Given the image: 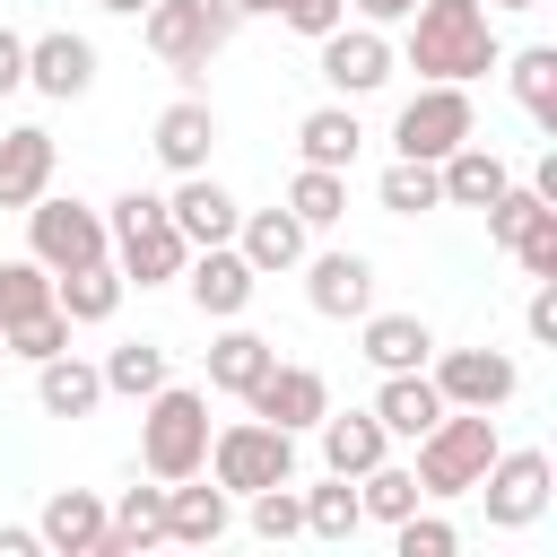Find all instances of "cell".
Returning a JSON list of instances; mask_svg holds the SVG:
<instances>
[{
  "label": "cell",
  "mask_w": 557,
  "mask_h": 557,
  "mask_svg": "<svg viewBox=\"0 0 557 557\" xmlns=\"http://www.w3.org/2000/svg\"><path fill=\"white\" fill-rule=\"evenodd\" d=\"M0 557H44V540H35V522H0Z\"/></svg>",
  "instance_id": "47"
},
{
  "label": "cell",
  "mask_w": 557,
  "mask_h": 557,
  "mask_svg": "<svg viewBox=\"0 0 557 557\" xmlns=\"http://www.w3.org/2000/svg\"><path fill=\"white\" fill-rule=\"evenodd\" d=\"M96 9H113V17H139V9H148V0H96Z\"/></svg>",
  "instance_id": "51"
},
{
  "label": "cell",
  "mask_w": 557,
  "mask_h": 557,
  "mask_svg": "<svg viewBox=\"0 0 557 557\" xmlns=\"http://www.w3.org/2000/svg\"><path fill=\"white\" fill-rule=\"evenodd\" d=\"M374 200H383L392 218L444 209V191H435V165H418V157H392V165H383V183H374Z\"/></svg>",
  "instance_id": "36"
},
{
  "label": "cell",
  "mask_w": 557,
  "mask_h": 557,
  "mask_svg": "<svg viewBox=\"0 0 557 557\" xmlns=\"http://www.w3.org/2000/svg\"><path fill=\"white\" fill-rule=\"evenodd\" d=\"M357 505H366V522H383V531H392L409 505H426V487H418V470H409V461H392V453H383L374 470H357Z\"/></svg>",
  "instance_id": "32"
},
{
  "label": "cell",
  "mask_w": 557,
  "mask_h": 557,
  "mask_svg": "<svg viewBox=\"0 0 557 557\" xmlns=\"http://www.w3.org/2000/svg\"><path fill=\"white\" fill-rule=\"evenodd\" d=\"M339 17H348V0H278V26H296L305 44H322Z\"/></svg>",
  "instance_id": "43"
},
{
  "label": "cell",
  "mask_w": 557,
  "mask_h": 557,
  "mask_svg": "<svg viewBox=\"0 0 557 557\" xmlns=\"http://www.w3.org/2000/svg\"><path fill=\"white\" fill-rule=\"evenodd\" d=\"M35 540H44V557H96V540H104V496H96V487H52L44 513H35Z\"/></svg>",
  "instance_id": "20"
},
{
  "label": "cell",
  "mask_w": 557,
  "mask_h": 557,
  "mask_svg": "<svg viewBox=\"0 0 557 557\" xmlns=\"http://www.w3.org/2000/svg\"><path fill=\"white\" fill-rule=\"evenodd\" d=\"M244 522H252L261 540H296V531H305V496H296V479L252 487V496H244Z\"/></svg>",
  "instance_id": "39"
},
{
  "label": "cell",
  "mask_w": 557,
  "mask_h": 557,
  "mask_svg": "<svg viewBox=\"0 0 557 557\" xmlns=\"http://www.w3.org/2000/svg\"><path fill=\"white\" fill-rule=\"evenodd\" d=\"M357 357L374 374H409L435 357V331H426V313H357Z\"/></svg>",
  "instance_id": "22"
},
{
  "label": "cell",
  "mask_w": 557,
  "mask_h": 557,
  "mask_svg": "<svg viewBox=\"0 0 557 557\" xmlns=\"http://www.w3.org/2000/svg\"><path fill=\"white\" fill-rule=\"evenodd\" d=\"M183 261H191V244L174 235L165 209H157V218H131V226L113 235V270H122V287H165V278H183Z\"/></svg>",
  "instance_id": "15"
},
{
  "label": "cell",
  "mask_w": 557,
  "mask_h": 557,
  "mask_svg": "<svg viewBox=\"0 0 557 557\" xmlns=\"http://www.w3.org/2000/svg\"><path fill=\"white\" fill-rule=\"evenodd\" d=\"M313 52H322V87H331V96H348V104H357V96H374V87L392 78V44H383V26H366V17H357V26L339 17Z\"/></svg>",
  "instance_id": "11"
},
{
  "label": "cell",
  "mask_w": 557,
  "mask_h": 557,
  "mask_svg": "<svg viewBox=\"0 0 557 557\" xmlns=\"http://www.w3.org/2000/svg\"><path fill=\"white\" fill-rule=\"evenodd\" d=\"M0 374H9V339H0Z\"/></svg>",
  "instance_id": "52"
},
{
  "label": "cell",
  "mask_w": 557,
  "mask_h": 557,
  "mask_svg": "<svg viewBox=\"0 0 557 557\" xmlns=\"http://www.w3.org/2000/svg\"><path fill=\"white\" fill-rule=\"evenodd\" d=\"M505 183H513V165H505L487 139H461L453 157H435V191H444L453 209H487Z\"/></svg>",
  "instance_id": "24"
},
{
  "label": "cell",
  "mask_w": 557,
  "mask_h": 557,
  "mask_svg": "<svg viewBox=\"0 0 557 557\" xmlns=\"http://www.w3.org/2000/svg\"><path fill=\"white\" fill-rule=\"evenodd\" d=\"M165 209V191H122V200H104V235H122L131 218H157Z\"/></svg>",
  "instance_id": "45"
},
{
  "label": "cell",
  "mask_w": 557,
  "mask_h": 557,
  "mask_svg": "<svg viewBox=\"0 0 557 557\" xmlns=\"http://www.w3.org/2000/svg\"><path fill=\"white\" fill-rule=\"evenodd\" d=\"M104 400H148L157 383H165V348L157 339H122V348H104Z\"/></svg>",
  "instance_id": "33"
},
{
  "label": "cell",
  "mask_w": 557,
  "mask_h": 557,
  "mask_svg": "<svg viewBox=\"0 0 557 557\" xmlns=\"http://www.w3.org/2000/svg\"><path fill=\"white\" fill-rule=\"evenodd\" d=\"M26 87H35V96H52V104L87 96V87H96V44H87V35H70V26L26 35Z\"/></svg>",
  "instance_id": "14"
},
{
  "label": "cell",
  "mask_w": 557,
  "mask_h": 557,
  "mask_svg": "<svg viewBox=\"0 0 557 557\" xmlns=\"http://www.w3.org/2000/svg\"><path fill=\"white\" fill-rule=\"evenodd\" d=\"M479 9H513V17H531V9H548V0H479Z\"/></svg>",
  "instance_id": "50"
},
{
  "label": "cell",
  "mask_w": 557,
  "mask_h": 557,
  "mask_svg": "<svg viewBox=\"0 0 557 557\" xmlns=\"http://www.w3.org/2000/svg\"><path fill=\"white\" fill-rule=\"evenodd\" d=\"M270 366H278V339H261V331H244V322H226V331L209 339V392H226V400H244Z\"/></svg>",
  "instance_id": "27"
},
{
  "label": "cell",
  "mask_w": 557,
  "mask_h": 557,
  "mask_svg": "<svg viewBox=\"0 0 557 557\" xmlns=\"http://www.w3.org/2000/svg\"><path fill=\"white\" fill-rule=\"evenodd\" d=\"M157 540H165V479H157V487H122V496L104 505L96 557H139V548H157Z\"/></svg>",
  "instance_id": "26"
},
{
  "label": "cell",
  "mask_w": 557,
  "mask_h": 557,
  "mask_svg": "<svg viewBox=\"0 0 557 557\" xmlns=\"http://www.w3.org/2000/svg\"><path fill=\"white\" fill-rule=\"evenodd\" d=\"M522 331H531L540 348L557 339V278H540V287H531V305H522Z\"/></svg>",
  "instance_id": "44"
},
{
  "label": "cell",
  "mask_w": 557,
  "mask_h": 557,
  "mask_svg": "<svg viewBox=\"0 0 557 557\" xmlns=\"http://www.w3.org/2000/svg\"><path fill=\"white\" fill-rule=\"evenodd\" d=\"M496 409H444L426 435H418V487H426V505H453V496H470L479 487V470L496 461Z\"/></svg>",
  "instance_id": "3"
},
{
  "label": "cell",
  "mask_w": 557,
  "mask_h": 557,
  "mask_svg": "<svg viewBox=\"0 0 557 557\" xmlns=\"http://www.w3.org/2000/svg\"><path fill=\"white\" fill-rule=\"evenodd\" d=\"M313 435H322V470H339V479H357V470H374L392 453V435H383L374 409H322Z\"/></svg>",
  "instance_id": "23"
},
{
  "label": "cell",
  "mask_w": 557,
  "mask_h": 557,
  "mask_svg": "<svg viewBox=\"0 0 557 557\" xmlns=\"http://www.w3.org/2000/svg\"><path fill=\"white\" fill-rule=\"evenodd\" d=\"M513 261H522L531 278H557V209H540V218L513 235Z\"/></svg>",
  "instance_id": "42"
},
{
  "label": "cell",
  "mask_w": 557,
  "mask_h": 557,
  "mask_svg": "<svg viewBox=\"0 0 557 557\" xmlns=\"http://www.w3.org/2000/svg\"><path fill=\"white\" fill-rule=\"evenodd\" d=\"M26 218V252L61 278V270H87V261H104L113 252V235H104V209H87V200H61V191H44V200H26L17 209Z\"/></svg>",
  "instance_id": "7"
},
{
  "label": "cell",
  "mask_w": 557,
  "mask_h": 557,
  "mask_svg": "<svg viewBox=\"0 0 557 557\" xmlns=\"http://www.w3.org/2000/svg\"><path fill=\"white\" fill-rule=\"evenodd\" d=\"M52 165H61V148H52V131H44V122L0 131V209L44 200V191H52Z\"/></svg>",
  "instance_id": "21"
},
{
  "label": "cell",
  "mask_w": 557,
  "mask_h": 557,
  "mask_svg": "<svg viewBox=\"0 0 557 557\" xmlns=\"http://www.w3.org/2000/svg\"><path fill=\"white\" fill-rule=\"evenodd\" d=\"M235 17H278V0H226Z\"/></svg>",
  "instance_id": "49"
},
{
  "label": "cell",
  "mask_w": 557,
  "mask_h": 557,
  "mask_svg": "<svg viewBox=\"0 0 557 557\" xmlns=\"http://www.w3.org/2000/svg\"><path fill=\"white\" fill-rule=\"evenodd\" d=\"M540 209H557V200H548L540 183H505V191L487 200V244H505V252H513V235H522V226H531Z\"/></svg>",
  "instance_id": "40"
},
{
  "label": "cell",
  "mask_w": 557,
  "mask_h": 557,
  "mask_svg": "<svg viewBox=\"0 0 557 557\" xmlns=\"http://www.w3.org/2000/svg\"><path fill=\"white\" fill-rule=\"evenodd\" d=\"M209 461V392H191V383H157L148 400H139V470L148 479H191Z\"/></svg>",
  "instance_id": "2"
},
{
  "label": "cell",
  "mask_w": 557,
  "mask_h": 557,
  "mask_svg": "<svg viewBox=\"0 0 557 557\" xmlns=\"http://www.w3.org/2000/svg\"><path fill=\"white\" fill-rule=\"evenodd\" d=\"M165 218H174V235L200 252V244H235V218H244V200L200 165V174H174V191H165Z\"/></svg>",
  "instance_id": "12"
},
{
  "label": "cell",
  "mask_w": 557,
  "mask_h": 557,
  "mask_svg": "<svg viewBox=\"0 0 557 557\" xmlns=\"http://www.w3.org/2000/svg\"><path fill=\"white\" fill-rule=\"evenodd\" d=\"M287 209H296L313 235H322V226H339V218H348V174H339V165H296Z\"/></svg>",
  "instance_id": "34"
},
{
  "label": "cell",
  "mask_w": 557,
  "mask_h": 557,
  "mask_svg": "<svg viewBox=\"0 0 557 557\" xmlns=\"http://www.w3.org/2000/svg\"><path fill=\"white\" fill-rule=\"evenodd\" d=\"M252 287H261V270H252L235 244H200V252L183 261V296H191L200 322H244Z\"/></svg>",
  "instance_id": "10"
},
{
  "label": "cell",
  "mask_w": 557,
  "mask_h": 557,
  "mask_svg": "<svg viewBox=\"0 0 557 557\" xmlns=\"http://www.w3.org/2000/svg\"><path fill=\"white\" fill-rule=\"evenodd\" d=\"M52 305L70 313V331H78V322H113V313H122V270H113V252L87 261V270H61V278H52Z\"/></svg>",
  "instance_id": "30"
},
{
  "label": "cell",
  "mask_w": 557,
  "mask_h": 557,
  "mask_svg": "<svg viewBox=\"0 0 557 557\" xmlns=\"http://www.w3.org/2000/svg\"><path fill=\"white\" fill-rule=\"evenodd\" d=\"M461 139H479V104H470V87H453V78H426V87L392 113V157L435 165V157H453Z\"/></svg>",
  "instance_id": "6"
},
{
  "label": "cell",
  "mask_w": 557,
  "mask_h": 557,
  "mask_svg": "<svg viewBox=\"0 0 557 557\" xmlns=\"http://www.w3.org/2000/svg\"><path fill=\"white\" fill-rule=\"evenodd\" d=\"M374 418H383V435H392V444H418V435L444 418V392H435V374H426V366H409V374H383V392H374Z\"/></svg>",
  "instance_id": "25"
},
{
  "label": "cell",
  "mask_w": 557,
  "mask_h": 557,
  "mask_svg": "<svg viewBox=\"0 0 557 557\" xmlns=\"http://www.w3.org/2000/svg\"><path fill=\"white\" fill-rule=\"evenodd\" d=\"M226 496H252V487H278V479H296V435L287 426H270V418H235V426H218L209 435V461H200Z\"/></svg>",
  "instance_id": "5"
},
{
  "label": "cell",
  "mask_w": 557,
  "mask_h": 557,
  "mask_svg": "<svg viewBox=\"0 0 557 557\" xmlns=\"http://www.w3.org/2000/svg\"><path fill=\"white\" fill-rule=\"evenodd\" d=\"M235 252H244L261 278H278V270H296V261L313 252V226H305L287 200H278V209H244V218H235Z\"/></svg>",
  "instance_id": "17"
},
{
  "label": "cell",
  "mask_w": 557,
  "mask_h": 557,
  "mask_svg": "<svg viewBox=\"0 0 557 557\" xmlns=\"http://www.w3.org/2000/svg\"><path fill=\"white\" fill-rule=\"evenodd\" d=\"M305 496V531L313 540H357V522H366V505H357V479H322V487H296Z\"/></svg>",
  "instance_id": "35"
},
{
  "label": "cell",
  "mask_w": 557,
  "mask_h": 557,
  "mask_svg": "<svg viewBox=\"0 0 557 557\" xmlns=\"http://www.w3.org/2000/svg\"><path fill=\"white\" fill-rule=\"evenodd\" d=\"M148 148H157V165H165V174H200V165H209V148H218V113H209V96H174V104L157 113Z\"/></svg>",
  "instance_id": "19"
},
{
  "label": "cell",
  "mask_w": 557,
  "mask_h": 557,
  "mask_svg": "<svg viewBox=\"0 0 557 557\" xmlns=\"http://www.w3.org/2000/svg\"><path fill=\"white\" fill-rule=\"evenodd\" d=\"M296 270H305V305H313L322 322L374 313V261H366V252H305Z\"/></svg>",
  "instance_id": "13"
},
{
  "label": "cell",
  "mask_w": 557,
  "mask_h": 557,
  "mask_svg": "<svg viewBox=\"0 0 557 557\" xmlns=\"http://www.w3.org/2000/svg\"><path fill=\"white\" fill-rule=\"evenodd\" d=\"M35 400H44V418H96V400H104V374L87 366V357H44L35 366Z\"/></svg>",
  "instance_id": "29"
},
{
  "label": "cell",
  "mask_w": 557,
  "mask_h": 557,
  "mask_svg": "<svg viewBox=\"0 0 557 557\" xmlns=\"http://www.w3.org/2000/svg\"><path fill=\"white\" fill-rule=\"evenodd\" d=\"M235 26H244V17H235L226 0H148V9H139V35H148V52H157L174 78H200V70L235 44Z\"/></svg>",
  "instance_id": "4"
},
{
  "label": "cell",
  "mask_w": 557,
  "mask_h": 557,
  "mask_svg": "<svg viewBox=\"0 0 557 557\" xmlns=\"http://www.w3.org/2000/svg\"><path fill=\"white\" fill-rule=\"evenodd\" d=\"M17 87H26V35L0 26V96H17Z\"/></svg>",
  "instance_id": "46"
},
{
  "label": "cell",
  "mask_w": 557,
  "mask_h": 557,
  "mask_svg": "<svg viewBox=\"0 0 557 557\" xmlns=\"http://www.w3.org/2000/svg\"><path fill=\"white\" fill-rule=\"evenodd\" d=\"M548 479H557V470H548V453H540V444H513V453L496 444V461L479 470V487H470V496L487 505V531H531V522L548 513V496H557Z\"/></svg>",
  "instance_id": "8"
},
{
  "label": "cell",
  "mask_w": 557,
  "mask_h": 557,
  "mask_svg": "<svg viewBox=\"0 0 557 557\" xmlns=\"http://www.w3.org/2000/svg\"><path fill=\"white\" fill-rule=\"evenodd\" d=\"M392 548H400V557H453V548H461V531H453L444 513H418V505H409V513L392 522Z\"/></svg>",
  "instance_id": "41"
},
{
  "label": "cell",
  "mask_w": 557,
  "mask_h": 557,
  "mask_svg": "<svg viewBox=\"0 0 557 557\" xmlns=\"http://www.w3.org/2000/svg\"><path fill=\"white\" fill-rule=\"evenodd\" d=\"M235 531V496L209 479L200 487V470L191 479H165V540H183V548H218Z\"/></svg>",
  "instance_id": "18"
},
{
  "label": "cell",
  "mask_w": 557,
  "mask_h": 557,
  "mask_svg": "<svg viewBox=\"0 0 557 557\" xmlns=\"http://www.w3.org/2000/svg\"><path fill=\"white\" fill-rule=\"evenodd\" d=\"M35 305H52V270H44L35 252L0 261V331H9V322H26Z\"/></svg>",
  "instance_id": "37"
},
{
  "label": "cell",
  "mask_w": 557,
  "mask_h": 557,
  "mask_svg": "<svg viewBox=\"0 0 557 557\" xmlns=\"http://www.w3.org/2000/svg\"><path fill=\"white\" fill-rule=\"evenodd\" d=\"M348 9H357V17H366V26H400V17H409V9H418V0H348Z\"/></svg>",
  "instance_id": "48"
},
{
  "label": "cell",
  "mask_w": 557,
  "mask_h": 557,
  "mask_svg": "<svg viewBox=\"0 0 557 557\" xmlns=\"http://www.w3.org/2000/svg\"><path fill=\"white\" fill-rule=\"evenodd\" d=\"M426 374H435L444 409H505V400L522 392V366H513L505 348H435Z\"/></svg>",
  "instance_id": "9"
},
{
  "label": "cell",
  "mask_w": 557,
  "mask_h": 557,
  "mask_svg": "<svg viewBox=\"0 0 557 557\" xmlns=\"http://www.w3.org/2000/svg\"><path fill=\"white\" fill-rule=\"evenodd\" d=\"M244 409H252V418H270V426H287V435H305V426L331 409V383H322L313 366H287V357H278V366L244 392Z\"/></svg>",
  "instance_id": "16"
},
{
  "label": "cell",
  "mask_w": 557,
  "mask_h": 557,
  "mask_svg": "<svg viewBox=\"0 0 557 557\" xmlns=\"http://www.w3.org/2000/svg\"><path fill=\"white\" fill-rule=\"evenodd\" d=\"M0 339H9V357L44 366V357H61V348H70V313H61V305H35V313H26V322H9Z\"/></svg>",
  "instance_id": "38"
},
{
  "label": "cell",
  "mask_w": 557,
  "mask_h": 557,
  "mask_svg": "<svg viewBox=\"0 0 557 557\" xmlns=\"http://www.w3.org/2000/svg\"><path fill=\"white\" fill-rule=\"evenodd\" d=\"M357 148H366V131H357V104L348 96H331V104H313L305 122H296V157L305 165H357Z\"/></svg>",
  "instance_id": "28"
},
{
  "label": "cell",
  "mask_w": 557,
  "mask_h": 557,
  "mask_svg": "<svg viewBox=\"0 0 557 557\" xmlns=\"http://www.w3.org/2000/svg\"><path fill=\"white\" fill-rule=\"evenodd\" d=\"M496 61H505V44H496V26H487L479 0H418V9H409V70H418V78L470 87V78H487Z\"/></svg>",
  "instance_id": "1"
},
{
  "label": "cell",
  "mask_w": 557,
  "mask_h": 557,
  "mask_svg": "<svg viewBox=\"0 0 557 557\" xmlns=\"http://www.w3.org/2000/svg\"><path fill=\"white\" fill-rule=\"evenodd\" d=\"M505 78H513V104L540 122V131H557V44H522L513 61H496Z\"/></svg>",
  "instance_id": "31"
}]
</instances>
